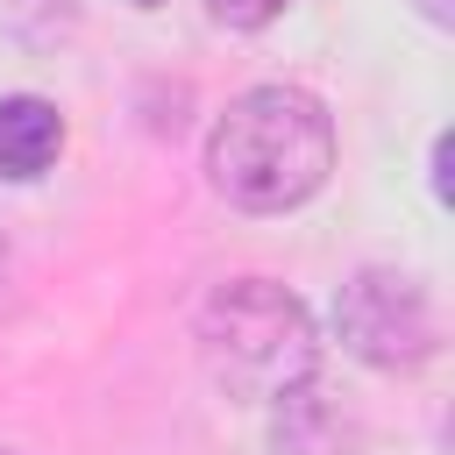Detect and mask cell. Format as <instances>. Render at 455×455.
<instances>
[{"instance_id":"cell-1","label":"cell","mask_w":455,"mask_h":455,"mask_svg":"<svg viewBox=\"0 0 455 455\" xmlns=\"http://www.w3.org/2000/svg\"><path fill=\"white\" fill-rule=\"evenodd\" d=\"M206 171H213V192L235 199L242 213L306 206L334 171V121L299 85H256L213 121Z\"/></svg>"},{"instance_id":"cell-2","label":"cell","mask_w":455,"mask_h":455,"mask_svg":"<svg viewBox=\"0 0 455 455\" xmlns=\"http://www.w3.org/2000/svg\"><path fill=\"white\" fill-rule=\"evenodd\" d=\"M199 348L235 398H291L313 377V320L270 277H242L213 291L199 320Z\"/></svg>"},{"instance_id":"cell-3","label":"cell","mask_w":455,"mask_h":455,"mask_svg":"<svg viewBox=\"0 0 455 455\" xmlns=\"http://www.w3.org/2000/svg\"><path fill=\"white\" fill-rule=\"evenodd\" d=\"M334 327L341 341L377 363V370H412L434 355V306L412 277L398 270H355L341 284V306H334Z\"/></svg>"},{"instance_id":"cell-4","label":"cell","mask_w":455,"mask_h":455,"mask_svg":"<svg viewBox=\"0 0 455 455\" xmlns=\"http://www.w3.org/2000/svg\"><path fill=\"white\" fill-rule=\"evenodd\" d=\"M64 149V114L36 92L0 100V178H43Z\"/></svg>"},{"instance_id":"cell-5","label":"cell","mask_w":455,"mask_h":455,"mask_svg":"<svg viewBox=\"0 0 455 455\" xmlns=\"http://www.w3.org/2000/svg\"><path fill=\"white\" fill-rule=\"evenodd\" d=\"M78 14V0H7V21L21 28V36H50V28H64Z\"/></svg>"},{"instance_id":"cell-6","label":"cell","mask_w":455,"mask_h":455,"mask_svg":"<svg viewBox=\"0 0 455 455\" xmlns=\"http://www.w3.org/2000/svg\"><path fill=\"white\" fill-rule=\"evenodd\" d=\"M291 0H206V14L213 21H228V28H263V21H277Z\"/></svg>"},{"instance_id":"cell-7","label":"cell","mask_w":455,"mask_h":455,"mask_svg":"<svg viewBox=\"0 0 455 455\" xmlns=\"http://www.w3.org/2000/svg\"><path fill=\"white\" fill-rule=\"evenodd\" d=\"M419 7H427V14H434V21H448V0H419Z\"/></svg>"},{"instance_id":"cell-8","label":"cell","mask_w":455,"mask_h":455,"mask_svg":"<svg viewBox=\"0 0 455 455\" xmlns=\"http://www.w3.org/2000/svg\"><path fill=\"white\" fill-rule=\"evenodd\" d=\"M135 7H164V0H135Z\"/></svg>"}]
</instances>
